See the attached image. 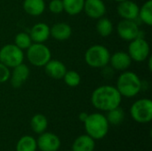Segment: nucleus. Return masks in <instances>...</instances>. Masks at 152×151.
Instances as JSON below:
<instances>
[{
    "instance_id": "nucleus-10",
    "label": "nucleus",
    "mask_w": 152,
    "mask_h": 151,
    "mask_svg": "<svg viewBox=\"0 0 152 151\" xmlns=\"http://www.w3.org/2000/svg\"><path fill=\"white\" fill-rule=\"evenodd\" d=\"M37 145L41 151H57L61 147V140L53 133L44 132L38 137Z\"/></svg>"
},
{
    "instance_id": "nucleus-27",
    "label": "nucleus",
    "mask_w": 152,
    "mask_h": 151,
    "mask_svg": "<svg viewBox=\"0 0 152 151\" xmlns=\"http://www.w3.org/2000/svg\"><path fill=\"white\" fill-rule=\"evenodd\" d=\"M62 79L69 87H77L81 83V76L76 70H67Z\"/></svg>"
},
{
    "instance_id": "nucleus-15",
    "label": "nucleus",
    "mask_w": 152,
    "mask_h": 151,
    "mask_svg": "<svg viewBox=\"0 0 152 151\" xmlns=\"http://www.w3.org/2000/svg\"><path fill=\"white\" fill-rule=\"evenodd\" d=\"M28 34L33 43H45L51 36L50 27L45 22H38L31 28Z\"/></svg>"
},
{
    "instance_id": "nucleus-11",
    "label": "nucleus",
    "mask_w": 152,
    "mask_h": 151,
    "mask_svg": "<svg viewBox=\"0 0 152 151\" xmlns=\"http://www.w3.org/2000/svg\"><path fill=\"white\" fill-rule=\"evenodd\" d=\"M83 11L89 18L98 20L105 15L106 5L103 0H85Z\"/></svg>"
},
{
    "instance_id": "nucleus-33",
    "label": "nucleus",
    "mask_w": 152,
    "mask_h": 151,
    "mask_svg": "<svg viewBox=\"0 0 152 151\" xmlns=\"http://www.w3.org/2000/svg\"><path fill=\"white\" fill-rule=\"evenodd\" d=\"M67 151H72V150H67Z\"/></svg>"
},
{
    "instance_id": "nucleus-24",
    "label": "nucleus",
    "mask_w": 152,
    "mask_h": 151,
    "mask_svg": "<svg viewBox=\"0 0 152 151\" xmlns=\"http://www.w3.org/2000/svg\"><path fill=\"white\" fill-rule=\"evenodd\" d=\"M37 149V141L29 135L22 136L16 145V151H36Z\"/></svg>"
},
{
    "instance_id": "nucleus-28",
    "label": "nucleus",
    "mask_w": 152,
    "mask_h": 151,
    "mask_svg": "<svg viewBox=\"0 0 152 151\" xmlns=\"http://www.w3.org/2000/svg\"><path fill=\"white\" fill-rule=\"evenodd\" d=\"M48 9L52 13H54V14L62 12L64 11L62 0H51L48 4Z\"/></svg>"
},
{
    "instance_id": "nucleus-4",
    "label": "nucleus",
    "mask_w": 152,
    "mask_h": 151,
    "mask_svg": "<svg viewBox=\"0 0 152 151\" xmlns=\"http://www.w3.org/2000/svg\"><path fill=\"white\" fill-rule=\"evenodd\" d=\"M110 53L109 49L102 44H94L85 53L86 63L94 69H102L109 65Z\"/></svg>"
},
{
    "instance_id": "nucleus-2",
    "label": "nucleus",
    "mask_w": 152,
    "mask_h": 151,
    "mask_svg": "<svg viewBox=\"0 0 152 151\" xmlns=\"http://www.w3.org/2000/svg\"><path fill=\"white\" fill-rule=\"evenodd\" d=\"M116 88L122 97L133 98L142 91V82L136 73L125 70L118 76Z\"/></svg>"
},
{
    "instance_id": "nucleus-18",
    "label": "nucleus",
    "mask_w": 152,
    "mask_h": 151,
    "mask_svg": "<svg viewBox=\"0 0 152 151\" xmlns=\"http://www.w3.org/2000/svg\"><path fill=\"white\" fill-rule=\"evenodd\" d=\"M23 9L28 15L37 17L45 12V0H24Z\"/></svg>"
},
{
    "instance_id": "nucleus-3",
    "label": "nucleus",
    "mask_w": 152,
    "mask_h": 151,
    "mask_svg": "<svg viewBox=\"0 0 152 151\" xmlns=\"http://www.w3.org/2000/svg\"><path fill=\"white\" fill-rule=\"evenodd\" d=\"M84 125L86 134L94 140L103 139L107 135L110 128V124L106 117L102 113L88 114Z\"/></svg>"
},
{
    "instance_id": "nucleus-14",
    "label": "nucleus",
    "mask_w": 152,
    "mask_h": 151,
    "mask_svg": "<svg viewBox=\"0 0 152 151\" xmlns=\"http://www.w3.org/2000/svg\"><path fill=\"white\" fill-rule=\"evenodd\" d=\"M118 15L124 20H135L138 18L139 6L136 3L131 0H126L118 3L117 8Z\"/></svg>"
},
{
    "instance_id": "nucleus-16",
    "label": "nucleus",
    "mask_w": 152,
    "mask_h": 151,
    "mask_svg": "<svg viewBox=\"0 0 152 151\" xmlns=\"http://www.w3.org/2000/svg\"><path fill=\"white\" fill-rule=\"evenodd\" d=\"M45 71L47 76L53 79H62L67 71L65 64L58 60H50L45 66Z\"/></svg>"
},
{
    "instance_id": "nucleus-9",
    "label": "nucleus",
    "mask_w": 152,
    "mask_h": 151,
    "mask_svg": "<svg viewBox=\"0 0 152 151\" xmlns=\"http://www.w3.org/2000/svg\"><path fill=\"white\" fill-rule=\"evenodd\" d=\"M117 32L119 37L125 41L130 42L140 36V28L135 20H120L117 26Z\"/></svg>"
},
{
    "instance_id": "nucleus-17",
    "label": "nucleus",
    "mask_w": 152,
    "mask_h": 151,
    "mask_svg": "<svg viewBox=\"0 0 152 151\" xmlns=\"http://www.w3.org/2000/svg\"><path fill=\"white\" fill-rule=\"evenodd\" d=\"M71 35L72 28L66 22H57L50 28V36L57 41L68 40Z\"/></svg>"
},
{
    "instance_id": "nucleus-6",
    "label": "nucleus",
    "mask_w": 152,
    "mask_h": 151,
    "mask_svg": "<svg viewBox=\"0 0 152 151\" xmlns=\"http://www.w3.org/2000/svg\"><path fill=\"white\" fill-rule=\"evenodd\" d=\"M130 114L137 123H150L152 120V101L142 98L134 101L130 108Z\"/></svg>"
},
{
    "instance_id": "nucleus-22",
    "label": "nucleus",
    "mask_w": 152,
    "mask_h": 151,
    "mask_svg": "<svg viewBox=\"0 0 152 151\" xmlns=\"http://www.w3.org/2000/svg\"><path fill=\"white\" fill-rule=\"evenodd\" d=\"M63 10L69 15H77L83 12L85 0H62Z\"/></svg>"
},
{
    "instance_id": "nucleus-26",
    "label": "nucleus",
    "mask_w": 152,
    "mask_h": 151,
    "mask_svg": "<svg viewBox=\"0 0 152 151\" xmlns=\"http://www.w3.org/2000/svg\"><path fill=\"white\" fill-rule=\"evenodd\" d=\"M32 40L30 38V36L28 33L26 32H20L18 34H16V36H14V44L19 47L20 49H21L22 51L27 50L32 44Z\"/></svg>"
},
{
    "instance_id": "nucleus-31",
    "label": "nucleus",
    "mask_w": 152,
    "mask_h": 151,
    "mask_svg": "<svg viewBox=\"0 0 152 151\" xmlns=\"http://www.w3.org/2000/svg\"><path fill=\"white\" fill-rule=\"evenodd\" d=\"M148 59H149V64H148V66H149V70H150V71H151V70H152L151 57H149V58H148Z\"/></svg>"
},
{
    "instance_id": "nucleus-13",
    "label": "nucleus",
    "mask_w": 152,
    "mask_h": 151,
    "mask_svg": "<svg viewBox=\"0 0 152 151\" xmlns=\"http://www.w3.org/2000/svg\"><path fill=\"white\" fill-rule=\"evenodd\" d=\"M132 59L129 54L123 51H118L110 54V67L114 70L118 71H125L132 64Z\"/></svg>"
},
{
    "instance_id": "nucleus-5",
    "label": "nucleus",
    "mask_w": 152,
    "mask_h": 151,
    "mask_svg": "<svg viewBox=\"0 0 152 151\" xmlns=\"http://www.w3.org/2000/svg\"><path fill=\"white\" fill-rule=\"evenodd\" d=\"M27 59L35 67H44L52 58L51 50L44 43H32L27 49Z\"/></svg>"
},
{
    "instance_id": "nucleus-20",
    "label": "nucleus",
    "mask_w": 152,
    "mask_h": 151,
    "mask_svg": "<svg viewBox=\"0 0 152 151\" xmlns=\"http://www.w3.org/2000/svg\"><path fill=\"white\" fill-rule=\"evenodd\" d=\"M48 125V121L45 116L43 114H36L32 117L30 120V126L34 133L37 134H41L45 132Z\"/></svg>"
},
{
    "instance_id": "nucleus-1",
    "label": "nucleus",
    "mask_w": 152,
    "mask_h": 151,
    "mask_svg": "<svg viewBox=\"0 0 152 151\" xmlns=\"http://www.w3.org/2000/svg\"><path fill=\"white\" fill-rule=\"evenodd\" d=\"M122 96L113 85H101L94 90L91 95L92 105L102 111H109L120 106Z\"/></svg>"
},
{
    "instance_id": "nucleus-21",
    "label": "nucleus",
    "mask_w": 152,
    "mask_h": 151,
    "mask_svg": "<svg viewBox=\"0 0 152 151\" xmlns=\"http://www.w3.org/2000/svg\"><path fill=\"white\" fill-rule=\"evenodd\" d=\"M113 23L110 19L105 18L104 16L98 19V21L96 23V30L101 36L107 37L110 36L113 32Z\"/></svg>"
},
{
    "instance_id": "nucleus-7",
    "label": "nucleus",
    "mask_w": 152,
    "mask_h": 151,
    "mask_svg": "<svg viewBox=\"0 0 152 151\" xmlns=\"http://www.w3.org/2000/svg\"><path fill=\"white\" fill-rule=\"evenodd\" d=\"M24 52L17 47L14 44H8L0 49V62L4 64L9 69L23 63Z\"/></svg>"
},
{
    "instance_id": "nucleus-8",
    "label": "nucleus",
    "mask_w": 152,
    "mask_h": 151,
    "mask_svg": "<svg viewBox=\"0 0 152 151\" xmlns=\"http://www.w3.org/2000/svg\"><path fill=\"white\" fill-rule=\"evenodd\" d=\"M127 53L131 57L132 61H134L136 62L145 61L150 57V44L143 37L138 36L135 39L130 41L127 49Z\"/></svg>"
},
{
    "instance_id": "nucleus-19",
    "label": "nucleus",
    "mask_w": 152,
    "mask_h": 151,
    "mask_svg": "<svg viewBox=\"0 0 152 151\" xmlns=\"http://www.w3.org/2000/svg\"><path fill=\"white\" fill-rule=\"evenodd\" d=\"M95 148L94 140L87 134L78 136L73 142L72 151H94Z\"/></svg>"
},
{
    "instance_id": "nucleus-12",
    "label": "nucleus",
    "mask_w": 152,
    "mask_h": 151,
    "mask_svg": "<svg viewBox=\"0 0 152 151\" xmlns=\"http://www.w3.org/2000/svg\"><path fill=\"white\" fill-rule=\"evenodd\" d=\"M30 74L29 68L24 64L21 63L12 69V71L10 75V82L13 88H20L28 78Z\"/></svg>"
},
{
    "instance_id": "nucleus-32",
    "label": "nucleus",
    "mask_w": 152,
    "mask_h": 151,
    "mask_svg": "<svg viewBox=\"0 0 152 151\" xmlns=\"http://www.w3.org/2000/svg\"><path fill=\"white\" fill-rule=\"evenodd\" d=\"M114 1H116L118 3H120V2H123V1H126V0H114Z\"/></svg>"
},
{
    "instance_id": "nucleus-29",
    "label": "nucleus",
    "mask_w": 152,
    "mask_h": 151,
    "mask_svg": "<svg viewBox=\"0 0 152 151\" xmlns=\"http://www.w3.org/2000/svg\"><path fill=\"white\" fill-rule=\"evenodd\" d=\"M11 75L10 69L6 67L4 64L0 62V84L5 83L9 80Z\"/></svg>"
},
{
    "instance_id": "nucleus-23",
    "label": "nucleus",
    "mask_w": 152,
    "mask_h": 151,
    "mask_svg": "<svg viewBox=\"0 0 152 151\" xmlns=\"http://www.w3.org/2000/svg\"><path fill=\"white\" fill-rule=\"evenodd\" d=\"M138 18L147 26L152 25V0L146 1L141 7H139Z\"/></svg>"
},
{
    "instance_id": "nucleus-25",
    "label": "nucleus",
    "mask_w": 152,
    "mask_h": 151,
    "mask_svg": "<svg viewBox=\"0 0 152 151\" xmlns=\"http://www.w3.org/2000/svg\"><path fill=\"white\" fill-rule=\"evenodd\" d=\"M107 112L108 113H107L106 118H107L109 124H111L113 125H120L125 118V112L120 107L115 108Z\"/></svg>"
},
{
    "instance_id": "nucleus-30",
    "label": "nucleus",
    "mask_w": 152,
    "mask_h": 151,
    "mask_svg": "<svg viewBox=\"0 0 152 151\" xmlns=\"http://www.w3.org/2000/svg\"><path fill=\"white\" fill-rule=\"evenodd\" d=\"M87 117H88V114L86 113V112H81L80 114H79V116H78V118H79V120L81 121V122H85L86 121V119L87 118Z\"/></svg>"
}]
</instances>
